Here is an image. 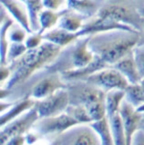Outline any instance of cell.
Wrapping results in <instances>:
<instances>
[{
	"label": "cell",
	"instance_id": "33",
	"mask_svg": "<svg viewBox=\"0 0 144 145\" xmlns=\"http://www.w3.org/2000/svg\"><path fill=\"white\" fill-rule=\"evenodd\" d=\"M25 137H26V142L28 145H33L35 143H37L39 139H41V137H40L36 131L32 130H31L29 133H26L25 135Z\"/></svg>",
	"mask_w": 144,
	"mask_h": 145
},
{
	"label": "cell",
	"instance_id": "32",
	"mask_svg": "<svg viewBox=\"0 0 144 145\" xmlns=\"http://www.w3.org/2000/svg\"><path fill=\"white\" fill-rule=\"evenodd\" d=\"M131 145H144V131L138 129L133 134Z\"/></svg>",
	"mask_w": 144,
	"mask_h": 145
},
{
	"label": "cell",
	"instance_id": "31",
	"mask_svg": "<svg viewBox=\"0 0 144 145\" xmlns=\"http://www.w3.org/2000/svg\"><path fill=\"white\" fill-rule=\"evenodd\" d=\"M12 75V70L9 66V65H1L0 68V79H1V83L3 84L4 82H7L10 79V77Z\"/></svg>",
	"mask_w": 144,
	"mask_h": 145
},
{
	"label": "cell",
	"instance_id": "8",
	"mask_svg": "<svg viewBox=\"0 0 144 145\" xmlns=\"http://www.w3.org/2000/svg\"><path fill=\"white\" fill-rule=\"evenodd\" d=\"M69 104V93L67 89L65 88L47 98L36 101L35 107L38 110L39 118H46L64 113Z\"/></svg>",
	"mask_w": 144,
	"mask_h": 145
},
{
	"label": "cell",
	"instance_id": "36",
	"mask_svg": "<svg viewBox=\"0 0 144 145\" xmlns=\"http://www.w3.org/2000/svg\"><path fill=\"white\" fill-rule=\"evenodd\" d=\"M138 13H139V15L141 16V17H144V7L141 8V9H139L138 10Z\"/></svg>",
	"mask_w": 144,
	"mask_h": 145
},
{
	"label": "cell",
	"instance_id": "10",
	"mask_svg": "<svg viewBox=\"0 0 144 145\" xmlns=\"http://www.w3.org/2000/svg\"><path fill=\"white\" fill-rule=\"evenodd\" d=\"M61 136L63 145H100L98 134L89 124L76 125Z\"/></svg>",
	"mask_w": 144,
	"mask_h": 145
},
{
	"label": "cell",
	"instance_id": "29",
	"mask_svg": "<svg viewBox=\"0 0 144 145\" xmlns=\"http://www.w3.org/2000/svg\"><path fill=\"white\" fill-rule=\"evenodd\" d=\"M44 42L43 39V34L39 33V32H36V33L28 34V37L26 40V45L28 50L30 49H35L40 46Z\"/></svg>",
	"mask_w": 144,
	"mask_h": 145
},
{
	"label": "cell",
	"instance_id": "2",
	"mask_svg": "<svg viewBox=\"0 0 144 145\" xmlns=\"http://www.w3.org/2000/svg\"><path fill=\"white\" fill-rule=\"evenodd\" d=\"M61 49L59 46L44 41L38 48L28 50L20 58L9 65L12 75L4 88L13 90L17 86L25 84L36 72L55 60Z\"/></svg>",
	"mask_w": 144,
	"mask_h": 145
},
{
	"label": "cell",
	"instance_id": "4",
	"mask_svg": "<svg viewBox=\"0 0 144 145\" xmlns=\"http://www.w3.org/2000/svg\"><path fill=\"white\" fill-rule=\"evenodd\" d=\"M111 31H126L139 33L134 27L124 24L121 20V10L119 5H111L100 9L94 20L85 24L77 33L79 37L92 36Z\"/></svg>",
	"mask_w": 144,
	"mask_h": 145
},
{
	"label": "cell",
	"instance_id": "16",
	"mask_svg": "<svg viewBox=\"0 0 144 145\" xmlns=\"http://www.w3.org/2000/svg\"><path fill=\"white\" fill-rule=\"evenodd\" d=\"M79 38L77 34L70 33L59 27L51 29L43 34V39L46 42H49L53 44L59 46L60 48H64L69 44L73 43Z\"/></svg>",
	"mask_w": 144,
	"mask_h": 145
},
{
	"label": "cell",
	"instance_id": "35",
	"mask_svg": "<svg viewBox=\"0 0 144 145\" xmlns=\"http://www.w3.org/2000/svg\"><path fill=\"white\" fill-rule=\"evenodd\" d=\"M136 110L141 114V121H139V129L142 130L144 131V104H143V105H141V106L138 107Z\"/></svg>",
	"mask_w": 144,
	"mask_h": 145
},
{
	"label": "cell",
	"instance_id": "11",
	"mask_svg": "<svg viewBox=\"0 0 144 145\" xmlns=\"http://www.w3.org/2000/svg\"><path fill=\"white\" fill-rule=\"evenodd\" d=\"M120 114L123 121L126 145H131L133 134L139 129V123L141 121V114L132 105L126 102L125 99L121 104Z\"/></svg>",
	"mask_w": 144,
	"mask_h": 145
},
{
	"label": "cell",
	"instance_id": "28",
	"mask_svg": "<svg viewBox=\"0 0 144 145\" xmlns=\"http://www.w3.org/2000/svg\"><path fill=\"white\" fill-rule=\"evenodd\" d=\"M134 61L136 63L139 74L141 79L144 78V46L143 45H137L132 51Z\"/></svg>",
	"mask_w": 144,
	"mask_h": 145
},
{
	"label": "cell",
	"instance_id": "20",
	"mask_svg": "<svg viewBox=\"0 0 144 145\" xmlns=\"http://www.w3.org/2000/svg\"><path fill=\"white\" fill-rule=\"evenodd\" d=\"M92 128L96 131L100 140V145H114L113 135L111 133L110 121L107 117L101 120L92 121L89 123Z\"/></svg>",
	"mask_w": 144,
	"mask_h": 145
},
{
	"label": "cell",
	"instance_id": "38",
	"mask_svg": "<svg viewBox=\"0 0 144 145\" xmlns=\"http://www.w3.org/2000/svg\"><path fill=\"white\" fill-rule=\"evenodd\" d=\"M141 25H142V29H144V17H141Z\"/></svg>",
	"mask_w": 144,
	"mask_h": 145
},
{
	"label": "cell",
	"instance_id": "7",
	"mask_svg": "<svg viewBox=\"0 0 144 145\" xmlns=\"http://www.w3.org/2000/svg\"><path fill=\"white\" fill-rule=\"evenodd\" d=\"M39 115L35 106L19 117L1 127V145H5L9 139L17 135H26L32 130L34 124L38 121Z\"/></svg>",
	"mask_w": 144,
	"mask_h": 145
},
{
	"label": "cell",
	"instance_id": "37",
	"mask_svg": "<svg viewBox=\"0 0 144 145\" xmlns=\"http://www.w3.org/2000/svg\"><path fill=\"white\" fill-rule=\"evenodd\" d=\"M139 84H141V87H142V89H143V92H144V78H143V79H141V81L139 82Z\"/></svg>",
	"mask_w": 144,
	"mask_h": 145
},
{
	"label": "cell",
	"instance_id": "39",
	"mask_svg": "<svg viewBox=\"0 0 144 145\" xmlns=\"http://www.w3.org/2000/svg\"><path fill=\"white\" fill-rule=\"evenodd\" d=\"M19 1L23 2L24 4H26V3H28V0H19Z\"/></svg>",
	"mask_w": 144,
	"mask_h": 145
},
{
	"label": "cell",
	"instance_id": "23",
	"mask_svg": "<svg viewBox=\"0 0 144 145\" xmlns=\"http://www.w3.org/2000/svg\"><path fill=\"white\" fill-rule=\"evenodd\" d=\"M110 121L111 133L113 135L114 145H126V137L123 121L120 113L112 117Z\"/></svg>",
	"mask_w": 144,
	"mask_h": 145
},
{
	"label": "cell",
	"instance_id": "18",
	"mask_svg": "<svg viewBox=\"0 0 144 145\" xmlns=\"http://www.w3.org/2000/svg\"><path fill=\"white\" fill-rule=\"evenodd\" d=\"M14 25V20L8 16L4 15V8H1V29H0V56H1V65H7V54L9 47V41L7 37V32Z\"/></svg>",
	"mask_w": 144,
	"mask_h": 145
},
{
	"label": "cell",
	"instance_id": "1",
	"mask_svg": "<svg viewBox=\"0 0 144 145\" xmlns=\"http://www.w3.org/2000/svg\"><path fill=\"white\" fill-rule=\"evenodd\" d=\"M139 39V33L111 31L92 35L89 46L94 56L107 67H112L133 51Z\"/></svg>",
	"mask_w": 144,
	"mask_h": 145
},
{
	"label": "cell",
	"instance_id": "26",
	"mask_svg": "<svg viewBox=\"0 0 144 145\" xmlns=\"http://www.w3.org/2000/svg\"><path fill=\"white\" fill-rule=\"evenodd\" d=\"M28 47L25 43H10L7 54V61L8 65L14 63L20 58L28 51Z\"/></svg>",
	"mask_w": 144,
	"mask_h": 145
},
{
	"label": "cell",
	"instance_id": "3",
	"mask_svg": "<svg viewBox=\"0 0 144 145\" xmlns=\"http://www.w3.org/2000/svg\"><path fill=\"white\" fill-rule=\"evenodd\" d=\"M70 104H81L87 109L93 121L107 117L106 92L86 81L67 82Z\"/></svg>",
	"mask_w": 144,
	"mask_h": 145
},
{
	"label": "cell",
	"instance_id": "13",
	"mask_svg": "<svg viewBox=\"0 0 144 145\" xmlns=\"http://www.w3.org/2000/svg\"><path fill=\"white\" fill-rule=\"evenodd\" d=\"M91 36H84L79 41L72 52V63L74 67L72 69H82L90 65L94 60V54L89 49V41Z\"/></svg>",
	"mask_w": 144,
	"mask_h": 145
},
{
	"label": "cell",
	"instance_id": "21",
	"mask_svg": "<svg viewBox=\"0 0 144 145\" xmlns=\"http://www.w3.org/2000/svg\"><path fill=\"white\" fill-rule=\"evenodd\" d=\"M59 18L60 13H57L56 11L44 8L38 16V22L40 25L39 33L44 34L51 30L59 22Z\"/></svg>",
	"mask_w": 144,
	"mask_h": 145
},
{
	"label": "cell",
	"instance_id": "27",
	"mask_svg": "<svg viewBox=\"0 0 144 145\" xmlns=\"http://www.w3.org/2000/svg\"><path fill=\"white\" fill-rule=\"evenodd\" d=\"M28 33L20 25L11 26L7 32V37L9 43H25Z\"/></svg>",
	"mask_w": 144,
	"mask_h": 145
},
{
	"label": "cell",
	"instance_id": "41",
	"mask_svg": "<svg viewBox=\"0 0 144 145\" xmlns=\"http://www.w3.org/2000/svg\"><path fill=\"white\" fill-rule=\"evenodd\" d=\"M143 46H144V45H143Z\"/></svg>",
	"mask_w": 144,
	"mask_h": 145
},
{
	"label": "cell",
	"instance_id": "24",
	"mask_svg": "<svg viewBox=\"0 0 144 145\" xmlns=\"http://www.w3.org/2000/svg\"><path fill=\"white\" fill-rule=\"evenodd\" d=\"M79 124H89L93 121L87 109L81 104H69L65 112Z\"/></svg>",
	"mask_w": 144,
	"mask_h": 145
},
{
	"label": "cell",
	"instance_id": "30",
	"mask_svg": "<svg viewBox=\"0 0 144 145\" xmlns=\"http://www.w3.org/2000/svg\"><path fill=\"white\" fill-rule=\"evenodd\" d=\"M65 0H42L43 6L46 9L57 11L61 7Z\"/></svg>",
	"mask_w": 144,
	"mask_h": 145
},
{
	"label": "cell",
	"instance_id": "17",
	"mask_svg": "<svg viewBox=\"0 0 144 145\" xmlns=\"http://www.w3.org/2000/svg\"><path fill=\"white\" fill-rule=\"evenodd\" d=\"M84 25L83 17L78 12H75L70 9H66L60 13V18L58 22V26L61 29H64L70 33L77 34Z\"/></svg>",
	"mask_w": 144,
	"mask_h": 145
},
{
	"label": "cell",
	"instance_id": "34",
	"mask_svg": "<svg viewBox=\"0 0 144 145\" xmlns=\"http://www.w3.org/2000/svg\"><path fill=\"white\" fill-rule=\"evenodd\" d=\"M25 143H26L25 135H17L8 140L5 145H25Z\"/></svg>",
	"mask_w": 144,
	"mask_h": 145
},
{
	"label": "cell",
	"instance_id": "15",
	"mask_svg": "<svg viewBox=\"0 0 144 145\" xmlns=\"http://www.w3.org/2000/svg\"><path fill=\"white\" fill-rule=\"evenodd\" d=\"M112 67L118 70L130 84H139L141 81V77L139 74L137 65L135 63L132 52L120 59Z\"/></svg>",
	"mask_w": 144,
	"mask_h": 145
},
{
	"label": "cell",
	"instance_id": "22",
	"mask_svg": "<svg viewBox=\"0 0 144 145\" xmlns=\"http://www.w3.org/2000/svg\"><path fill=\"white\" fill-rule=\"evenodd\" d=\"M125 101L135 109L144 104V92L141 84H129L125 89Z\"/></svg>",
	"mask_w": 144,
	"mask_h": 145
},
{
	"label": "cell",
	"instance_id": "12",
	"mask_svg": "<svg viewBox=\"0 0 144 145\" xmlns=\"http://www.w3.org/2000/svg\"><path fill=\"white\" fill-rule=\"evenodd\" d=\"M1 5L17 24L20 25L28 34L33 33L30 26L28 9L26 4L19 0H1Z\"/></svg>",
	"mask_w": 144,
	"mask_h": 145
},
{
	"label": "cell",
	"instance_id": "6",
	"mask_svg": "<svg viewBox=\"0 0 144 145\" xmlns=\"http://www.w3.org/2000/svg\"><path fill=\"white\" fill-rule=\"evenodd\" d=\"M108 93L111 90H123L128 87L129 83L114 67H108L88 76L83 80Z\"/></svg>",
	"mask_w": 144,
	"mask_h": 145
},
{
	"label": "cell",
	"instance_id": "25",
	"mask_svg": "<svg viewBox=\"0 0 144 145\" xmlns=\"http://www.w3.org/2000/svg\"><path fill=\"white\" fill-rule=\"evenodd\" d=\"M67 9L78 13H89L96 7L93 0H67Z\"/></svg>",
	"mask_w": 144,
	"mask_h": 145
},
{
	"label": "cell",
	"instance_id": "40",
	"mask_svg": "<svg viewBox=\"0 0 144 145\" xmlns=\"http://www.w3.org/2000/svg\"><path fill=\"white\" fill-rule=\"evenodd\" d=\"M33 145H40V144H38V143H35V144H33Z\"/></svg>",
	"mask_w": 144,
	"mask_h": 145
},
{
	"label": "cell",
	"instance_id": "19",
	"mask_svg": "<svg viewBox=\"0 0 144 145\" xmlns=\"http://www.w3.org/2000/svg\"><path fill=\"white\" fill-rule=\"evenodd\" d=\"M125 99V91L111 90L106 93V114L108 119H111L116 114L120 113L122 102Z\"/></svg>",
	"mask_w": 144,
	"mask_h": 145
},
{
	"label": "cell",
	"instance_id": "9",
	"mask_svg": "<svg viewBox=\"0 0 144 145\" xmlns=\"http://www.w3.org/2000/svg\"><path fill=\"white\" fill-rule=\"evenodd\" d=\"M67 88V82L59 72H52L38 80L30 89L28 96L36 101L45 99L61 89Z\"/></svg>",
	"mask_w": 144,
	"mask_h": 145
},
{
	"label": "cell",
	"instance_id": "5",
	"mask_svg": "<svg viewBox=\"0 0 144 145\" xmlns=\"http://www.w3.org/2000/svg\"><path fill=\"white\" fill-rule=\"evenodd\" d=\"M76 125H79L73 118L66 112L59 115L39 118L34 124L32 131H36L40 137H51L61 135Z\"/></svg>",
	"mask_w": 144,
	"mask_h": 145
},
{
	"label": "cell",
	"instance_id": "14",
	"mask_svg": "<svg viewBox=\"0 0 144 145\" xmlns=\"http://www.w3.org/2000/svg\"><path fill=\"white\" fill-rule=\"evenodd\" d=\"M36 104V100L29 96H25L18 100H15V103L11 108L1 113V127L6 126L10 121L19 117L26 112L29 111Z\"/></svg>",
	"mask_w": 144,
	"mask_h": 145
}]
</instances>
